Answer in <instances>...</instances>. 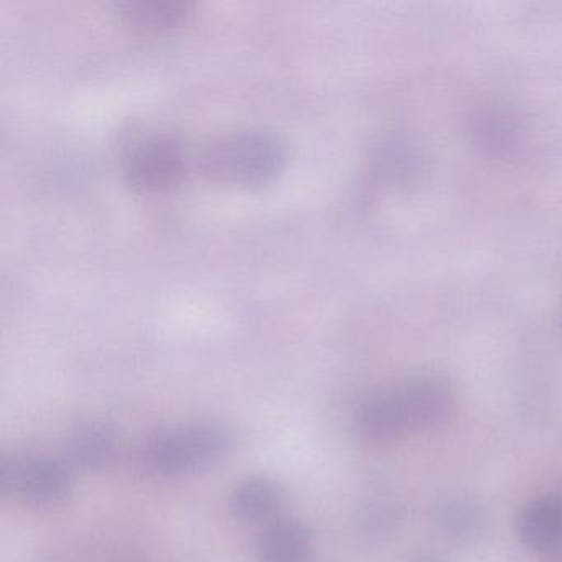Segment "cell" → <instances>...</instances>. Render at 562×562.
I'll return each mask as SVG.
<instances>
[{
	"label": "cell",
	"mask_w": 562,
	"mask_h": 562,
	"mask_svg": "<svg viewBox=\"0 0 562 562\" xmlns=\"http://www.w3.org/2000/svg\"><path fill=\"white\" fill-rule=\"evenodd\" d=\"M235 436L220 423H193L149 434L140 443L143 469L160 479L193 475L232 453Z\"/></svg>",
	"instance_id": "6da1fadb"
},
{
	"label": "cell",
	"mask_w": 562,
	"mask_h": 562,
	"mask_svg": "<svg viewBox=\"0 0 562 562\" xmlns=\"http://www.w3.org/2000/svg\"><path fill=\"white\" fill-rule=\"evenodd\" d=\"M281 162V149L268 136L235 134L206 147L202 170L216 182L261 186L279 172Z\"/></svg>",
	"instance_id": "7a4b0ae2"
},
{
	"label": "cell",
	"mask_w": 562,
	"mask_h": 562,
	"mask_svg": "<svg viewBox=\"0 0 562 562\" xmlns=\"http://www.w3.org/2000/svg\"><path fill=\"white\" fill-rule=\"evenodd\" d=\"M74 488V472L65 460L50 456H2L0 493L31 508H54Z\"/></svg>",
	"instance_id": "3957f363"
},
{
	"label": "cell",
	"mask_w": 562,
	"mask_h": 562,
	"mask_svg": "<svg viewBox=\"0 0 562 562\" xmlns=\"http://www.w3.org/2000/svg\"><path fill=\"white\" fill-rule=\"evenodd\" d=\"M186 149L172 137H156L140 144L126 164V177L134 189L159 193L172 189L186 172Z\"/></svg>",
	"instance_id": "277c9868"
},
{
	"label": "cell",
	"mask_w": 562,
	"mask_h": 562,
	"mask_svg": "<svg viewBox=\"0 0 562 562\" xmlns=\"http://www.w3.org/2000/svg\"><path fill=\"white\" fill-rule=\"evenodd\" d=\"M358 437L370 446H387L413 432L400 393H381L361 404L355 417Z\"/></svg>",
	"instance_id": "5b68a950"
},
{
	"label": "cell",
	"mask_w": 562,
	"mask_h": 562,
	"mask_svg": "<svg viewBox=\"0 0 562 562\" xmlns=\"http://www.w3.org/2000/svg\"><path fill=\"white\" fill-rule=\"evenodd\" d=\"M400 393L413 432L442 424L452 414L453 391L442 378L423 376L404 384Z\"/></svg>",
	"instance_id": "8992f818"
},
{
	"label": "cell",
	"mask_w": 562,
	"mask_h": 562,
	"mask_svg": "<svg viewBox=\"0 0 562 562\" xmlns=\"http://www.w3.org/2000/svg\"><path fill=\"white\" fill-rule=\"evenodd\" d=\"M120 437L104 423L81 426L67 440V459L70 465L85 472H100L116 460Z\"/></svg>",
	"instance_id": "52a82bcc"
},
{
	"label": "cell",
	"mask_w": 562,
	"mask_h": 562,
	"mask_svg": "<svg viewBox=\"0 0 562 562\" xmlns=\"http://www.w3.org/2000/svg\"><path fill=\"white\" fill-rule=\"evenodd\" d=\"M522 544L535 551H552L562 546V495L542 496L529 503L518 519Z\"/></svg>",
	"instance_id": "ba28073f"
},
{
	"label": "cell",
	"mask_w": 562,
	"mask_h": 562,
	"mask_svg": "<svg viewBox=\"0 0 562 562\" xmlns=\"http://www.w3.org/2000/svg\"><path fill=\"white\" fill-rule=\"evenodd\" d=\"M314 549V532L299 519H276L259 536L261 562H307Z\"/></svg>",
	"instance_id": "9c48e42d"
},
{
	"label": "cell",
	"mask_w": 562,
	"mask_h": 562,
	"mask_svg": "<svg viewBox=\"0 0 562 562\" xmlns=\"http://www.w3.org/2000/svg\"><path fill=\"white\" fill-rule=\"evenodd\" d=\"M284 505L281 485L268 476H248L236 483L229 495V508L245 522L271 521Z\"/></svg>",
	"instance_id": "30bf717a"
},
{
	"label": "cell",
	"mask_w": 562,
	"mask_h": 562,
	"mask_svg": "<svg viewBox=\"0 0 562 562\" xmlns=\"http://www.w3.org/2000/svg\"><path fill=\"white\" fill-rule=\"evenodd\" d=\"M187 5L179 2H133L126 15L131 24L147 31L177 27L187 18Z\"/></svg>",
	"instance_id": "8fae6325"
},
{
	"label": "cell",
	"mask_w": 562,
	"mask_h": 562,
	"mask_svg": "<svg viewBox=\"0 0 562 562\" xmlns=\"http://www.w3.org/2000/svg\"><path fill=\"white\" fill-rule=\"evenodd\" d=\"M443 526H446L447 532L452 536H463L469 538L470 535H475L480 528L479 509L475 506L469 505V503H456V505L449 506L443 515Z\"/></svg>",
	"instance_id": "7c38bea8"
}]
</instances>
